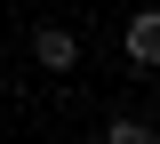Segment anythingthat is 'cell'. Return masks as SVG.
Segmentation results:
<instances>
[{
    "label": "cell",
    "instance_id": "cell-1",
    "mask_svg": "<svg viewBox=\"0 0 160 144\" xmlns=\"http://www.w3.org/2000/svg\"><path fill=\"white\" fill-rule=\"evenodd\" d=\"M32 64L56 72V80L80 72V32H72V24H40V32H32Z\"/></svg>",
    "mask_w": 160,
    "mask_h": 144
},
{
    "label": "cell",
    "instance_id": "cell-2",
    "mask_svg": "<svg viewBox=\"0 0 160 144\" xmlns=\"http://www.w3.org/2000/svg\"><path fill=\"white\" fill-rule=\"evenodd\" d=\"M120 48L136 72H160V8H136V16L120 24Z\"/></svg>",
    "mask_w": 160,
    "mask_h": 144
},
{
    "label": "cell",
    "instance_id": "cell-3",
    "mask_svg": "<svg viewBox=\"0 0 160 144\" xmlns=\"http://www.w3.org/2000/svg\"><path fill=\"white\" fill-rule=\"evenodd\" d=\"M104 144H160V136H152L144 112H112V120H104Z\"/></svg>",
    "mask_w": 160,
    "mask_h": 144
},
{
    "label": "cell",
    "instance_id": "cell-4",
    "mask_svg": "<svg viewBox=\"0 0 160 144\" xmlns=\"http://www.w3.org/2000/svg\"><path fill=\"white\" fill-rule=\"evenodd\" d=\"M0 128H8V104H0Z\"/></svg>",
    "mask_w": 160,
    "mask_h": 144
}]
</instances>
